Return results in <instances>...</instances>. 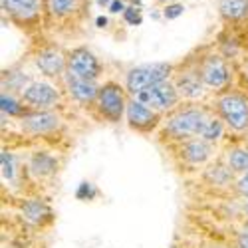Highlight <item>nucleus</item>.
<instances>
[{"label": "nucleus", "mask_w": 248, "mask_h": 248, "mask_svg": "<svg viewBox=\"0 0 248 248\" xmlns=\"http://www.w3.org/2000/svg\"><path fill=\"white\" fill-rule=\"evenodd\" d=\"M206 117L202 109L197 108H187L181 109L175 115H171L165 123V131H167L173 139L177 141H185V139H193V137H201L202 127L206 123Z\"/></svg>", "instance_id": "obj_1"}, {"label": "nucleus", "mask_w": 248, "mask_h": 248, "mask_svg": "<svg viewBox=\"0 0 248 248\" xmlns=\"http://www.w3.org/2000/svg\"><path fill=\"white\" fill-rule=\"evenodd\" d=\"M171 74V66L169 64H163V62H155V64H145V66H137L133 70H129L127 79H125V86L127 92L137 97L141 92H145L161 81H167Z\"/></svg>", "instance_id": "obj_2"}, {"label": "nucleus", "mask_w": 248, "mask_h": 248, "mask_svg": "<svg viewBox=\"0 0 248 248\" xmlns=\"http://www.w3.org/2000/svg\"><path fill=\"white\" fill-rule=\"evenodd\" d=\"M218 111L224 123L234 131H244L248 127V99L236 93H229L218 99Z\"/></svg>", "instance_id": "obj_3"}, {"label": "nucleus", "mask_w": 248, "mask_h": 248, "mask_svg": "<svg viewBox=\"0 0 248 248\" xmlns=\"http://www.w3.org/2000/svg\"><path fill=\"white\" fill-rule=\"evenodd\" d=\"M97 109L106 119H109L111 123H117L123 111L127 109V101H125V95H123V90L117 84H106L103 88H99Z\"/></svg>", "instance_id": "obj_4"}, {"label": "nucleus", "mask_w": 248, "mask_h": 248, "mask_svg": "<svg viewBox=\"0 0 248 248\" xmlns=\"http://www.w3.org/2000/svg\"><path fill=\"white\" fill-rule=\"evenodd\" d=\"M137 99L143 101L145 106H149L155 111H167V109H173L177 106L179 90H177V86L169 84V81H161V84L141 92L137 95Z\"/></svg>", "instance_id": "obj_5"}, {"label": "nucleus", "mask_w": 248, "mask_h": 248, "mask_svg": "<svg viewBox=\"0 0 248 248\" xmlns=\"http://www.w3.org/2000/svg\"><path fill=\"white\" fill-rule=\"evenodd\" d=\"M125 117H127L129 127L139 133H149L159 125V113L155 109H151L149 106H145L143 101H139L137 97L127 101Z\"/></svg>", "instance_id": "obj_6"}, {"label": "nucleus", "mask_w": 248, "mask_h": 248, "mask_svg": "<svg viewBox=\"0 0 248 248\" xmlns=\"http://www.w3.org/2000/svg\"><path fill=\"white\" fill-rule=\"evenodd\" d=\"M70 72L79 76V78H84V79H95L99 76V64H97V60L92 52H88L86 48H78L72 52L70 56Z\"/></svg>", "instance_id": "obj_7"}, {"label": "nucleus", "mask_w": 248, "mask_h": 248, "mask_svg": "<svg viewBox=\"0 0 248 248\" xmlns=\"http://www.w3.org/2000/svg\"><path fill=\"white\" fill-rule=\"evenodd\" d=\"M22 99L34 108H50L60 99V95L46 81H34L22 92Z\"/></svg>", "instance_id": "obj_8"}, {"label": "nucleus", "mask_w": 248, "mask_h": 248, "mask_svg": "<svg viewBox=\"0 0 248 248\" xmlns=\"http://www.w3.org/2000/svg\"><path fill=\"white\" fill-rule=\"evenodd\" d=\"M179 153L185 161H189L193 165H201L204 161H209L213 155V147L209 141H204L202 137H193V139H185L179 145Z\"/></svg>", "instance_id": "obj_9"}, {"label": "nucleus", "mask_w": 248, "mask_h": 248, "mask_svg": "<svg viewBox=\"0 0 248 248\" xmlns=\"http://www.w3.org/2000/svg\"><path fill=\"white\" fill-rule=\"evenodd\" d=\"M66 84H68V92H70L78 101L88 103V101L97 99L99 90H97V86L93 84L92 79H84V78H79V76L68 72V74H66Z\"/></svg>", "instance_id": "obj_10"}, {"label": "nucleus", "mask_w": 248, "mask_h": 248, "mask_svg": "<svg viewBox=\"0 0 248 248\" xmlns=\"http://www.w3.org/2000/svg\"><path fill=\"white\" fill-rule=\"evenodd\" d=\"M201 79L211 88H222L229 81V70H226L220 58H209L202 66Z\"/></svg>", "instance_id": "obj_11"}, {"label": "nucleus", "mask_w": 248, "mask_h": 248, "mask_svg": "<svg viewBox=\"0 0 248 248\" xmlns=\"http://www.w3.org/2000/svg\"><path fill=\"white\" fill-rule=\"evenodd\" d=\"M22 127L32 133H48L58 127V117L50 111H36L22 119Z\"/></svg>", "instance_id": "obj_12"}, {"label": "nucleus", "mask_w": 248, "mask_h": 248, "mask_svg": "<svg viewBox=\"0 0 248 248\" xmlns=\"http://www.w3.org/2000/svg\"><path fill=\"white\" fill-rule=\"evenodd\" d=\"M36 64H38V68L42 70L46 76H60L62 72H64V68H66V62H64V58H62V54L54 52V50L42 52L38 56Z\"/></svg>", "instance_id": "obj_13"}, {"label": "nucleus", "mask_w": 248, "mask_h": 248, "mask_svg": "<svg viewBox=\"0 0 248 248\" xmlns=\"http://www.w3.org/2000/svg\"><path fill=\"white\" fill-rule=\"evenodd\" d=\"M30 169L38 177H48L56 171V159L48 153H34L30 161Z\"/></svg>", "instance_id": "obj_14"}, {"label": "nucleus", "mask_w": 248, "mask_h": 248, "mask_svg": "<svg viewBox=\"0 0 248 248\" xmlns=\"http://www.w3.org/2000/svg\"><path fill=\"white\" fill-rule=\"evenodd\" d=\"M177 90L183 97H189V99H197L202 93V81L197 76H183L177 79Z\"/></svg>", "instance_id": "obj_15"}, {"label": "nucleus", "mask_w": 248, "mask_h": 248, "mask_svg": "<svg viewBox=\"0 0 248 248\" xmlns=\"http://www.w3.org/2000/svg\"><path fill=\"white\" fill-rule=\"evenodd\" d=\"M4 6L16 14V16H22V18H30L36 14L38 8V0H4Z\"/></svg>", "instance_id": "obj_16"}, {"label": "nucleus", "mask_w": 248, "mask_h": 248, "mask_svg": "<svg viewBox=\"0 0 248 248\" xmlns=\"http://www.w3.org/2000/svg\"><path fill=\"white\" fill-rule=\"evenodd\" d=\"M248 10V0H220V12L226 18H240Z\"/></svg>", "instance_id": "obj_17"}, {"label": "nucleus", "mask_w": 248, "mask_h": 248, "mask_svg": "<svg viewBox=\"0 0 248 248\" xmlns=\"http://www.w3.org/2000/svg\"><path fill=\"white\" fill-rule=\"evenodd\" d=\"M229 169L234 173H248V149H232L229 153Z\"/></svg>", "instance_id": "obj_18"}, {"label": "nucleus", "mask_w": 248, "mask_h": 248, "mask_svg": "<svg viewBox=\"0 0 248 248\" xmlns=\"http://www.w3.org/2000/svg\"><path fill=\"white\" fill-rule=\"evenodd\" d=\"M24 215L26 218H30L32 222H42L44 217H50V211H48V206L44 202H40V201H30L24 204Z\"/></svg>", "instance_id": "obj_19"}, {"label": "nucleus", "mask_w": 248, "mask_h": 248, "mask_svg": "<svg viewBox=\"0 0 248 248\" xmlns=\"http://www.w3.org/2000/svg\"><path fill=\"white\" fill-rule=\"evenodd\" d=\"M222 131H224V127H222V121H220V119H206L201 137H202L204 141L211 143V141L220 139V137H222Z\"/></svg>", "instance_id": "obj_20"}, {"label": "nucleus", "mask_w": 248, "mask_h": 248, "mask_svg": "<svg viewBox=\"0 0 248 248\" xmlns=\"http://www.w3.org/2000/svg\"><path fill=\"white\" fill-rule=\"evenodd\" d=\"M0 163H2V177L6 181H12L14 179V157L8 153V151H2V155H0Z\"/></svg>", "instance_id": "obj_21"}, {"label": "nucleus", "mask_w": 248, "mask_h": 248, "mask_svg": "<svg viewBox=\"0 0 248 248\" xmlns=\"http://www.w3.org/2000/svg\"><path fill=\"white\" fill-rule=\"evenodd\" d=\"M0 103H2V111L8 113V115H18V113H22V108H20L18 103H16L10 95H6V93H2V97H0Z\"/></svg>", "instance_id": "obj_22"}, {"label": "nucleus", "mask_w": 248, "mask_h": 248, "mask_svg": "<svg viewBox=\"0 0 248 248\" xmlns=\"http://www.w3.org/2000/svg\"><path fill=\"white\" fill-rule=\"evenodd\" d=\"M54 14H68L74 8V0H50Z\"/></svg>", "instance_id": "obj_23"}, {"label": "nucleus", "mask_w": 248, "mask_h": 248, "mask_svg": "<svg viewBox=\"0 0 248 248\" xmlns=\"http://www.w3.org/2000/svg\"><path fill=\"white\" fill-rule=\"evenodd\" d=\"M95 197V189L92 187L90 183H81L79 185V189H78V199H86V201H90V199H93Z\"/></svg>", "instance_id": "obj_24"}, {"label": "nucleus", "mask_w": 248, "mask_h": 248, "mask_svg": "<svg viewBox=\"0 0 248 248\" xmlns=\"http://www.w3.org/2000/svg\"><path fill=\"white\" fill-rule=\"evenodd\" d=\"M236 189L242 197H248V173H244L238 181H236Z\"/></svg>", "instance_id": "obj_25"}, {"label": "nucleus", "mask_w": 248, "mask_h": 248, "mask_svg": "<svg viewBox=\"0 0 248 248\" xmlns=\"http://www.w3.org/2000/svg\"><path fill=\"white\" fill-rule=\"evenodd\" d=\"M125 20H127V22L129 24H141V16H139V12L135 10V8H127L125 10Z\"/></svg>", "instance_id": "obj_26"}, {"label": "nucleus", "mask_w": 248, "mask_h": 248, "mask_svg": "<svg viewBox=\"0 0 248 248\" xmlns=\"http://www.w3.org/2000/svg\"><path fill=\"white\" fill-rule=\"evenodd\" d=\"M183 6L181 4H173V6H169L167 10H165V16H167V18H177V16H181L183 14Z\"/></svg>", "instance_id": "obj_27"}, {"label": "nucleus", "mask_w": 248, "mask_h": 248, "mask_svg": "<svg viewBox=\"0 0 248 248\" xmlns=\"http://www.w3.org/2000/svg\"><path fill=\"white\" fill-rule=\"evenodd\" d=\"M109 10H111V12H119V10H123V2H121V0H113L111 6H109Z\"/></svg>", "instance_id": "obj_28"}, {"label": "nucleus", "mask_w": 248, "mask_h": 248, "mask_svg": "<svg viewBox=\"0 0 248 248\" xmlns=\"http://www.w3.org/2000/svg\"><path fill=\"white\" fill-rule=\"evenodd\" d=\"M106 24H108V18H103V16H99V18H97V26H99V28H103V26H106Z\"/></svg>", "instance_id": "obj_29"}, {"label": "nucleus", "mask_w": 248, "mask_h": 248, "mask_svg": "<svg viewBox=\"0 0 248 248\" xmlns=\"http://www.w3.org/2000/svg\"><path fill=\"white\" fill-rule=\"evenodd\" d=\"M106 2H109V0H99V4H106Z\"/></svg>", "instance_id": "obj_30"}, {"label": "nucleus", "mask_w": 248, "mask_h": 248, "mask_svg": "<svg viewBox=\"0 0 248 248\" xmlns=\"http://www.w3.org/2000/svg\"><path fill=\"white\" fill-rule=\"evenodd\" d=\"M246 213H248V206H246Z\"/></svg>", "instance_id": "obj_31"}]
</instances>
